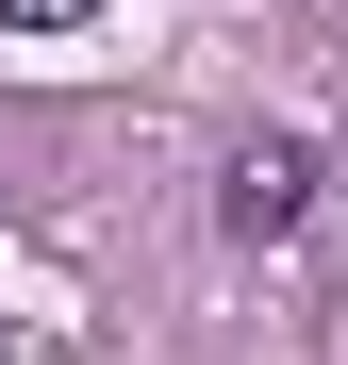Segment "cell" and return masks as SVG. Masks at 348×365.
I'll return each mask as SVG.
<instances>
[{
  "instance_id": "cell-1",
  "label": "cell",
  "mask_w": 348,
  "mask_h": 365,
  "mask_svg": "<svg viewBox=\"0 0 348 365\" xmlns=\"http://www.w3.org/2000/svg\"><path fill=\"white\" fill-rule=\"evenodd\" d=\"M299 216H315V150L249 133V150L216 166V232H232V250H299Z\"/></svg>"
},
{
  "instance_id": "cell-2",
  "label": "cell",
  "mask_w": 348,
  "mask_h": 365,
  "mask_svg": "<svg viewBox=\"0 0 348 365\" xmlns=\"http://www.w3.org/2000/svg\"><path fill=\"white\" fill-rule=\"evenodd\" d=\"M100 0H0V34H83Z\"/></svg>"
},
{
  "instance_id": "cell-3",
  "label": "cell",
  "mask_w": 348,
  "mask_h": 365,
  "mask_svg": "<svg viewBox=\"0 0 348 365\" xmlns=\"http://www.w3.org/2000/svg\"><path fill=\"white\" fill-rule=\"evenodd\" d=\"M0 365H17V349H0Z\"/></svg>"
}]
</instances>
